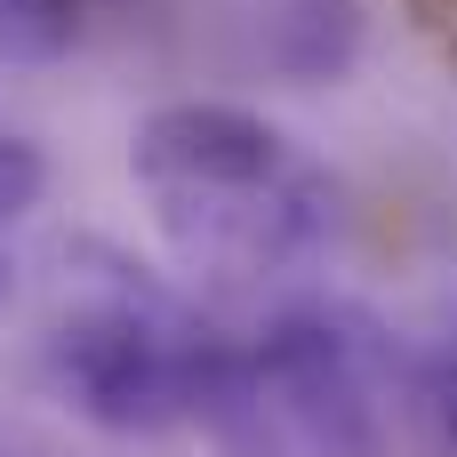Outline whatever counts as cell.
I'll use <instances>...</instances> for the list:
<instances>
[{"mask_svg":"<svg viewBox=\"0 0 457 457\" xmlns=\"http://www.w3.org/2000/svg\"><path fill=\"white\" fill-rule=\"evenodd\" d=\"M410 8H418V24H450L457 16V0H410Z\"/></svg>","mask_w":457,"mask_h":457,"instance_id":"8","label":"cell"},{"mask_svg":"<svg viewBox=\"0 0 457 457\" xmlns=\"http://www.w3.org/2000/svg\"><path fill=\"white\" fill-rule=\"evenodd\" d=\"M129 177L153 201V225L169 233L177 265L217 289L297 273L337 225L329 177L249 104L145 112L129 137Z\"/></svg>","mask_w":457,"mask_h":457,"instance_id":"1","label":"cell"},{"mask_svg":"<svg viewBox=\"0 0 457 457\" xmlns=\"http://www.w3.org/2000/svg\"><path fill=\"white\" fill-rule=\"evenodd\" d=\"M193 426L225 457H386L394 345L353 305H289L249 345L225 337Z\"/></svg>","mask_w":457,"mask_h":457,"instance_id":"2","label":"cell"},{"mask_svg":"<svg viewBox=\"0 0 457 457\" xmlns=\"http://www.w3.org/2000/svg\"><path fill=\"white\" fill-rule=\"evenodd\" d=\"M217 353H225V337L185 297H169L161 281H145L120 257H104L96 289L72 313H56V329L40 345L56 402L72 418L104 426V434H169V426H193Z\"/></svg>","mask_w":457,"mask_h":457,"instance_id":"3","label":"cell"},{"mask_svg":"<svg viewBox=\"0 0 457 457\" xmlns=\"http://www.w3.org/2000/svg\"><path fill=\"white\" fill-rule=\"evenodd\" d=\"M265 56H273V72L297 80V88L345 80V64L361 56V0H273Z\"/></svg>","mask_w":457,"mask_h":457,"instance_id":"4","label":"cell"},{"mask_svg":"<svg viewBox=\"0 0 457 457\" xmlns=\"http://www.w3.org/2000/svg\"><path fill=\"white\" fill-rule=\"evenodd\" d=\"M40 193H48V161H40V145L0 129V233H8L16 217H32ZM8 281H16V265H8V249H0V297H8Z\"/></svg>","mask_w":457,"mask_h":457,"instance_id":"6","label":"cell"},{"mask_svg":"<svg viewBox=\"0 0 457 457\" xmlns=\"http://www.w3.org/2000/svg\"><path fill=\"white\" fill-rule=\"evenodd\" d=\"M418 418L457 450V345H450V353H434V361L418 370Z\"/></svg>","mask_w":457,"mask_h":457,"instance_id":"7","label":"cell"},{"mask_svg":"<svg viewBox=\"0 0 457 457\" xmlns=\"http://www.w3.org/2000/svg\"><path fill=\"white\" fill-rule=\"evenodd\" d=\"M88 24V0H0V48L24 56V64H48L80 40Z\"/></svg>","mask_w":457,"mask_h":457,"instance_id":"5","label":"cell"}]
</instances>
